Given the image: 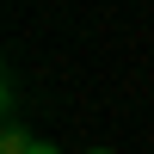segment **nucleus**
<instances>
[{
  "label": "nucleus",
  "instance_id": "f257e3e1",
  "mask_svg": "<svg viewBox=\"0 0 154 154\" xmlns=\"http://www.w3.org/2000/svg\"><path fill=\"white\" fill-rule=\"evenodd\" d=\"M31 142H37V136H25V130H6V136H0V154H31Z\"/></svg>",
  "mask_w": 154,
  "mask_h": 154
},
{
  "label": "nucleus",
  "instance_id": "f03ea898",
  "mask_svg": "<svg viewBox=\"0 0 154 154\" xmlns=\"http://www.w3.org/2000/svg\"><path fill=\"white\" fill-rule=\"evenodd\" d=\"M31 154H56V142H31Z\"/></svg>",
  "mask_w": 154,
  "mask_h": 154
},
{
  "label": "nucleus",
  "instance_id": "7ed1b4c3",
  "mask_svg": "<svg viewBox=\"0 0 154 154\" xmlns=\"http://www.w3.org/2000/svg\"><path fill=\"white\" fill-rule=\"evenodd\" d=\"M86 154H111V148H86Z\"/></svg>",
  "mask_w": 154,
  "mask_h": 154
}]
</instances>
